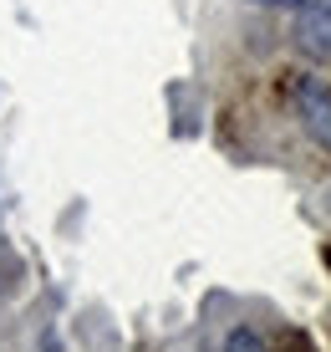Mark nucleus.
<instances>
[{
    "instance_id": "f257e3e1",
    "label": "nucleus",
    "mask_w": 331,
    "mask_h": 352,
    "mask_svg": "<svg viewBox=\"0 0 331 352\" xmlns=\"http://www.w3.org/2000/svg\"><path fill=\"white\" fill-rule=\"evenodd\" d=\"M290 113L306 128V138L331 153V87H321L316 77H296L290 82Z\"/></svg>"
},
{
    "instance_id": "f03ea898",
    "label": "nucleus",
    "mask_w": 331,
    "mask_h": 352,
    "mask_svg": "<svg viewBox=\"0 0 331 352\" xmlns=\"http://www.w3.org/2000/svg\"><path fill=\"white\" fill-rule=\"evenodd\" d=\"M296 46L316 62H331V0H311L296 21Z\"/></svg>"
},
{
    "instance_id": "7ed1b4c3",
    "label": "nucleus",
    "mask_w": 331,
    "mask_h": 352,
    "mask_svg": "<svg viewBox=\"0 0 331 352\" xmlns=\"http://www.w3.org/2000/svg\"><path fill=\"white\" fill-rule=\"evenodd\" d=\"M225 352H271L260 342V332H250V327H235V332L225 337Z\"/></svg>"
},
{
    "instance_id": "20e7f679",
    "label": "nucleus",
    "mask_w": 331,
    "mask_h": 352,
    "mask_svg": "<svg viewBox=\"0 0 331 352\" xmlns=\"http://www.w3.org/2000/svg\"><path fill=\"white\" fill-rule=\"evenodd\" d=\"M250 6H271V10H306L311 0H250Z\"/></svg>"
}]
</instances>
